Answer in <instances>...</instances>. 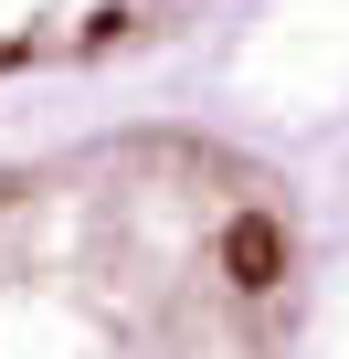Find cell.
Instances as JSON below:
<instances>
[{
  "label": "cell",
  "instance_id": "obj_2",
  "mask_svg": "<svg viewBox=\"0 0 349 359\" xmlns=\"http://www.w3.org/2000/svg\"><path fill=\"white\" fill-rule=\"evenodd\" d=\"M202 0H0V85L53 74V64H106L127 43L180 32Z\"/></svg>",
  "mask_w": 349,
  "mask_h": 359
},
{
  "label": "cell",
  "instance_id": "obj_1",
  "mask_svg": "<svg viewBox=\"0 0 349 359\" xmlns=\"http://www.w3.org/2000/svg\"><path fill=\"white\" fill-rule=\"evenodd\" d=\"M296 201L202 127H117L0 169V359H286Z\"/></svg>",
  "mask_w": 349,
  "mask_h": 359
}]
</instances>
